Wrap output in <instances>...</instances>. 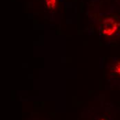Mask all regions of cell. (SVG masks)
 I'll return each instance as SVG.
<instances>
[{
	"mask_svg": "<svg viewBox=\"0 0 120 120\" xmlns=\"http://www.w3.org/2000/svg\"><path fill=\"white\" fill-rule=\"evenodd\" d=\"M45 1L46 6L50 9H53L56 6V4H57L56 0H45Z\"/></svg>",
	"mask_w": 120,
	"mask_h": 120,
	"instance_id": "obj_2",
	"label": "cell"
},
{
	"mask_svg": "<svg viewBox=\"0 0 120 120\" xmlns=\"http://www.w3.org/2000/svg\"><path fill=\"white\" fill-rule=\"evenodd\" d=\"M113 70H114L115 72H116V73H117L120 76V61H117L115 64L114 68H113Z\"/></svg>",
	"mask_w": 120,
	"mask_h": 120,
	"instance_id": "obj_3",
	"label": "cell"
},
{
	"mask_svg": "<svg viewBox=\"0 0 120 120\" xmlns=\"http://www.w3.org/2000/svg\"><path fill=\"white\" fill-rule=\"evenodd\" d=\"M99 120H107L106 118H101V119H100Z\"/></svg>",
	"mask_w": 120,
	"mask_h": 120,
	"instance_id": "obj_4",
	"label": "cell"
},
{
	"mask_svg": "<svg viewBox=\"0 0 120 120\" xmlns=\"http://www.w3.org/2000/svg\"><path fill=\"white\" fill-rule=\"evenodd\" d=\"M119 28V23L112 17L105 19L101 25V33L105 36H112Z\"/></svg>",
	"mask_w": 120,
	"mask_h": 120,
	"instance_id": "obj_1",
	"label": "cell"
}]
</instances>
